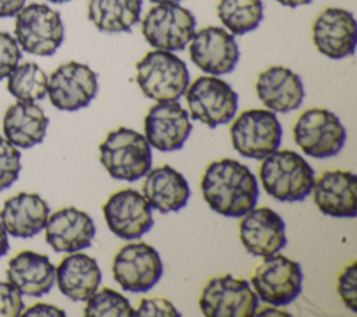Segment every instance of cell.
Instances as JSON below:
<instances>
[{
	"instance_id": "obj_1",
	"label": "cell",
	"mask_w": 357,
	"mask_h": 317,
	"mask_svg": "<svg viewBox=\"0 0 357 317\" xmlns=\"http://www.w3.org/2000/svg\"><path fill=\"white\" fill-rule=\"evenodd\" d=\"M202 196L218 214L240 218L257 205L258 182L241 162L223 158L208 165L201 180Z\"/></svg>"
},
{
	"instance_id": "obj_2",
	"label": "cell",
	"mask_w": 357,
	"mask_h": 317,
	"mask_svg": "<svg viewBox=\"0 0 357 317\" xmlns=\"http://www.w3.org/2000/svg\"><path fill=\"white\" fill-rule=\"evenodd\" d=\"M259 179L271 197L289 202L307 198L315 182L311 165L289 149H275L266 155L259 168Z\"/></svg>"
},
{
	"instance_id": "obj_3",
	"label": "cell",
	"mask_w": 357,
	"mask_h": 317,
	"mask_svg": "<svg viewBox=\"0 0 357 317\" xmlns=\"http://www.w3.org/2000/svg\"><path fill=\"white\" fill-rule=\"evenodd\" d=\"M99 152L107 173L119 180H138L152 166V151L145 135L127 127L110 131L100 142Z\"/></svg>"
},
{
	"instance_id": "obj_4",
	"label": "cell",
	"mask_w": 357,
	"mask_h": 317,
	"mask_svg": "<svg viewBox=\"0 0 357 317\" xmlns=\"http://www.w3.org/2000/svg\"><path fill=\"white\" fill-rule=\"evenodd\" d=\"M137 84L149 99L177 101L190 84V73L178 56L155 49L137 63Z\"/></svg>"
},
{
	"instance_id": "obj_5",
	"label": "cell",
	"mask_w": 357,
	"mask_h": 317,
	"mask_svg": "<svg viewBox=\"0 0 357 317\" xmlns=\"http://www.w3.org/2000/svg\"><path fill=\"white\" fill-rule=\"evenodd\" d=\"M17 43L26 53L52 56L64 40V25L59 11L32 3L15 14Z\"/></svg>"
},
{
	"instance_id": "obj_6",
	"label": "cell",
	"mask_w": 357,
	"mask_h": 317,
	"mask_svg": "<svg viewBox=\"0 0 357 317\" xmlns=\"http://www.w3.org/2000/svg\"><path fill=\"white\" fill-rule=\"evenodd\" d=\"M184 94L191 119L211 128L229 123L237 112V92L216 75L198 77Z\"/></svg>"
},
{
	"instance_id": "obj_7",
	"label": "cell",
	"mask_w": 357,
	"mask_h": 317,
	"mask_svg": "<svg viewBox=\"0 0 357 317\" xmlns=\"http://www.w3.org/2000/svg\"><path fill=\"white\" fill-rule=\"evenodd\" d=\"M294 142L312 158H329L339 154L346 142V128L328 109H307L293 126Z\"/></svg>"
},
{
	"instance_id": "obj_8",
	"label": "cell",
	"mask_w": 357,
	"mask_h": 317,
	"mask_svg": "<svg viewBox=\"0 0 357 317\" xmlns=\"http://www.w3.org/2000/svg\"><path fill=\"white\" fill-rule=\"evenodd\" d=\"M195 17L178 3H163L149 8L142 20V35L155 49L183 50L195 32Z\"/></svg>"
},
{
	"instance_id": "obj_9",
	"label": "cell",
	"mask_w": 357,
	"mask_h": 317,
	"mask_svg": "<svg viewBox=\"0 0 357 317\" xmlns=\"http://www.w3.org/2000/svg\"><path fill=\"white\" fill-rule=\"evenodd\" d=\"M233 148L245 158L264 159L279 148L282 126L269 109L244 110L231 124Z\"/></svg>"
},
{
	"instance_id": "obj_10",
	"label": "cell",
	"mask_w": 357,
	"mask_h": 317,
	"mask_svg": "<svg viewBox=\"0 0 357 317\" xmlns=\"http://www.w3.org/2000/svg\"><path fill=\"white\" fill-rule=\"evenodd\" d=\"M251 283L262 302L273 306H286L301 293L303 270L297 261L275 253L266 256L255 268Z\"/></svg>"
},
{
	"instance_id": "obj_11",
	"label": "cell",
	"mask_w": 357,
	"mask_h": 317,
	"mask_svg": "<svg viewBox=\"0 0 357 317\" xmlns=\"http://www.w3.org/2000/svg\"><path fill=\"white\" fill-rule=\"evenodd\" d=\"M199 307L206 317H251L258 309V296L248 281L226 274L204 286Z\"/></svg>"
},
{
	"instance_id": "obj_12",
	"label": "cell",
	"mask_w": 357,
	"mask_h": 317,
	"mask_svg": "<svg viewBox=\"0 0 357 317\" xmlns=\"http://www.w3.org/2000/svg\"><path fill=\"white\" fill-rule=\"evenodd\" d=\"M116 282L130 292H148L160 279L163 264L158 250L144 242L128 243L114 256L112 265Z\"/></svg>"
},
{
	"instance_id": "obj_13",
	"label": "cell",
	"mask_w": 357,
	"mask_h": 317,
	"mask_svg": "<svg viewBox=\"0 0 357 317\" xmlns=\"http://www.w3.org/2000/svg\"><path fill=\"white\" fill-rule=\"evenodd\" d=\"M98 75L86 64L68 61L47 78V95L56 109L74 112L86 108L98 94Z\"/></svg>"
},
{
	"instance_id": "obj_14",
	"label": "cell",
	"mask_w": 357,
	"mask_h": 317,
	"mask_svg": "<svg viewBox=\"0 0 357 317\" xmlns=\"http://www.w3.org/2000/svg\"><path fill=\"white\" fill-rule=\"evenodd\" d=\"M190 59L204 73L223 75L231 73L240 59L234 36L220 27H205L190 40Z\"/></svg>"
},
{
	"instance_id": "obj_15",
	"label": "cell",
	"mask_w": 357,
	"mask_h": 317,
	"mask_svg": "<svg viewBox=\"0 0 357 317\" xmlns=\"http://www.w3.org/2000/svg\"><path fill=\"white\" fill-rule=\"evenodd\" d=\"M107 228L119 237L134 240L153 226L152 208L141 193L134 189L116 191L103 204Z\"/></svg>"
},
{
	"instance_id": "obj_16",
	"label": "cell",
	"mask_w": 357,
	"mask_h": 317,
	"mask_svg": "<svg viewBox=\"0 0 357 317\" xmlns=\"http://www.w3.org/2000/svg\"><path fill=\"white\" fill-rule=\"evenodd\" d=\"M188 112L177 101H162L153 105L144 120L145 138L162 152L180 149L191 133Z\"/></svg>"
},
{
	"instance_id": "obj_17",
	"label": "cell",
	"mask_w": 357,
	"mask_h": 317,
	"mask_svg": "<svg viewBox=\"0 0 357 317\" xmlns=\"http://www.w3.org/2000/svg\"><path fill=\"white\" fill-rule=\"evenodd\" d=\"M312 42L317 50L329 59L351 56L357 43L354 15L339 7L325 8L312 24Z\"/></svg>"
},
{
	"instance_id": "obj_18",
	"label": "cell",
	"mask_w": 357,
	"mask_h": 317,
	"mask_svg": "<svg viewBox=\"0 0 357 317\" xmlns=\"http://www.w3.org/2000/svg\"><path fill=\"white\" fill-rule=\"evenodd\" d=\"M240 240L252 256H272L287 243L284 222L271 208H251L240 221Z\"/></svg>"
},
{
	"instance_id": "obj_19",
	"label": "cell",
	"mask_w": 357,
	"mask_h": 317,
	"mask_svg": "<svg viewBox=\"0 0 357 317\" xmlns=\"http://www.w3.org/2000/svg\"><path fill=\"white\" fill-rule=\"evenodd\" d=\"M314 202L318 209L333 218L357 215V177L350 170H326L312 186Z\"/></svg>"
},
{
	"instance_id": "obj_20",
	"label": "cell",
	"mask_w": 357,
	"mask_h": 317,
	"mask_svg": "<svg viewBox=\"0 0 357 317\" xmlns=\"http://www.w3.org/2000/svg\"><path fill=\"white\" fill-rule=\"evenodd\" d=\"M45 229L46 242L56 253H75L89 247L96 232L92 218L74 207L53 212Z\"/></svg>"
},
{
	"instance_id": "obj_21",
	"label": "cell",
	"mask_w": 357,
	"mask_h": 317,
	"mask_svg": "<svg viewBox=\"0 0 357 317\" xmlns=\"http://www.w3.org/2000/svg\"><path fill=\"white\" fill-rule=\"evenodd\" d=\"M257 95L272 112L287 113L301 106L304 85L294 71L282 66H272L264 70L257 80Z\"/></svg>"
},
{
	"instance_id": "obj_22",
	"label": "cell",
	"mask_w": 357,
	"mask_h": 317,
	"mask_svg": "<svg viewBox=\"0 0 357 317\" xmlns=\"http://www.w3.org/2000/svg\"><path fill=\"white\" fill-rule=\"evenodd\" d=\"M187 179L174 168L162 165L149 169L142 183V196L152 209L162 214L184 208L190 198Z\"/></svg>"
},
{
	"instance_id": "obj_23",
	"label": "cell",
	"mask_w": 357,
	"mask_h": 317,
	"mask_svg": "<svg viewBox=\"0 0 357 317\" xmlns=\"http://www.w3.org/2000/svg\"><path fill=\"white\" fill-rule=\"evenodd\" d=\"M49 205L36 193H18L4 201L0 221L7 233L15 237H32L45 229Z\"/></svg>"
},
{
	"instance_id": "obj_24",
	"label": "cell",
	"mask_w": 357,
	"mask_h": 317,
	"mask_svg": "<svg viewBox=\"0 0 357 317\" xmlns=\"http://www.w3.org/2000/svg\"><path fill=\"white\" fill-rule=\"evenodd\" d=\"M7 278L21 295L39 297L53 288L56 267L47 256L25 250L8 261Z\"/></svg>"
},
{
	"instance_id": "obj_25",
	"label": "cell",
	"mask_w": 357,
	"mask_h": 317,
	"mask_svg": "<svg viewBox=\"0 0 357 317\" xmlns=\"http://www.w3.org/2000/svg\"><path fill=\"white\" fill-rule=\"evenodd\" d=\"M60 292L71 300L85 302L95 293L102 281V272L95 258L84 253H70L56 268Z\"/></svg>"
},
{
	"instance_id": "obj_26",
	"label": "cell",
	"mask_w": 357,
	"mask_h": 317,
	"mask_svg": "<svg viewBox=\"0 0 357 317\" xmlns=\"http://www.w3.org/2000/svg\"><path fill=\"white\" fill-rule=\"evenodd\" d=\"M47 124L49 119L38 105L18 101L7 109L3 131L13 145L31 148L43 141Z\"/></svg>"
},
{
	"instance_id": "obj_27",
	"label": "cell",
	"mask_w": 357,
	"mask_h": 317,
	"mask_svg": "<svg viewBox=\"0 0 357 317\" xmlns=\"http://www.w3.org/2000/svg\"><path fill=\"white\" fill-rule=\"evenodd\" d=\"M141 10L142 0H89L88 18L102 32H130Z\"/></svg>"
},
{
	"instance_id": "obj_28",
	"label": "cell",
	"mask_w": 357,
	"mask_h": 317,
	"mask_svg": "<svg viewBox=\"0 0 357 317\" xmlns=\"http://www.w3.org/2000/svg\"><path fill=\"white\" fill-rule=\"evenodd\" d=\"M216 11L231 35H244L257 29L264 18L261 0H220Z\"/></svg>"
},
{
	"instance_id": "obj_29",
	"label": "cell",
	"mask_w": 357,
	"mask_h": 317,
	"mask_svg": "<svg viewBox=\"0 0 357 317\" xmlns=\"http://www.w3.org/2000/svg\"><path fill=\"white\" fill-rule=\"evenodd\" d=\"M7 78L8 92L21 102H35L47 94V75L36 63L17 64Z\"/></svg>"
},
{
	"instance_id": "obj_30",
	"label": "cell",
	"mask_w": 357,
	"mask_h": 317,
	"mask_svg": "<svg viewBox=\"0 0 357 317\" xmlns=\"http://www.w3.org/2000/svg\"><path fill=\"white\" fill-rule=\"evenodd\" d=\"M85 302L86 317H132L134 314L128 299L110 288L96 290Z\"/></svg>"
},
{
	"instance_id": "obj_31",
	"label": "cell",
	"mask_w": 357,
	"mask_h": 317,
	"mask_svg": "<svg viewBox=\"0 0 357 317\" xmlns=\"http://www.w3.org/2000/svg\"><path fill=\"white\" fill-rule=\"evenodd\" d=\"M21 170V154L7 138L0 137V191L13 186Z\"/></svg>"
},
{
	"instance_id": "obj_32",
	"label": "cell",
	"mask_w": 357,
	"mask_h": 317,
	"mask_svg": "<svg viewBox=\"0 0 357 317\" xmlns=\"http://www.w3.org/2000/svg\"><path fill=\"white\" fill-rule=\"evenodd\" d=\"M337 293L353 313L357 311V263L349 264L337 277Z\"/></svg>"
},
{
	"instance_id": "obj_33",
	"label": "cell",
	"mask_w": 357,
	"mask_h": 317,
	"mask_svg": "<svg viewBox=\"0 0 357 317\" xmlns=\"http://www.w3.org/2000/svg\"><path fill=\"white\" fill-rule=\"evenodd\" d=\"M21 59L17 40L7 32H0V80L6 78Z\"/></svg>"
},
{
	"instance_id": "obj_34",
	"label": "cell",
	"mask_w": 357,
	"mask_h": 317,
	"mask_svg": "<svg viewBox=\"0 0 357 317\" xmlns=\"http://www.w3.org/2000/svg\"><path fill=\"white\" fill-rule=\"evenodd\" d=\"M24 310L21 292L10 282L0 281V317H17Z\"/></svg>"
},
{
	"instance_id": "obj_35",
	"label": "cell",
	"mask_w": 357,
	"mask_h": 317,
	"mask_svg": "<svg viewBox=\"0 0 357 317\" xmlns=\"http://www.w3.org/2000/svg\"><path fill=\"white\" fill-rule=\"evenodd\" d=\"M132 316L135 317H155V316L178 317L180 313L169 300L162 297H149V299H142L139 302Z\"/></svg>"
},
{
	"instance_id": "obj_36",
	"label": "cell",
	"mask_w": 357,
	"mask_h": 317,
	"mask_svg": "<svg viewBox=\"0 0 357 317\" xmlns=\"http://www.w3.org/2000/svg\"><path fill=\"white\" fill-rule=\"evenodd\" d=\"M21 314L22 316H59V317L66 316V313L61 309L52 304H46V303H36L29 309H26L25 311H22Z\"/></svg>"
},
{
	"instance_id": "obj_37",
	"label": "cell",
	"mask_w": 357,
	"mask_h": 317,
	"mask_svg": "<svg viewBox=\"0 0 357 317\" xmlns=\"http://www.w3.org/2000/svg\"><path fill=\"white\" fill-rule=\"evenodd\" d=\"M25 4V0H0V17H14Z\"/></svg>"
},
{
	"instance_id": "obj_38",
	"label": "cell",
	"mask_w": 357,
	"mask_h": 317,
	"mask_svg": "<svg viewBox=\"0 0 357 317\" xmlns=\"http://www.w3.org/2000/svg\"><path fill=\"white\" fill-rule=\"evenodd\" d=\"M10 249V244H8V237H7V232L6 229L3 228L1 222H0V257H3L4 254H7Z\"/></svg>"
},
{
	"instance_id": "obj_39",
	"label": "cell",
	"mask_w": 357,
	"mask_h": 317,
	"mask_svg": "<svg viewBox=\"0 0 357 317\" xmlns=\"http://www.w3.org/2000/svg\"><path fill=\"white\" fill-rule=\"evenodd\" d=\"M278 3H280L284 7H290V8H296L298 6H304V4H310L312 0H276Z\"/></svg>"
},
{
	"instance_id": "obj_40",
	"label": "cell",
	"mask_w": 357,
	"mask_h": 317,
	"mask_svg": "<svg viewBox=\"0 0 357 317\" xmlns=\"http://www.w3.org/2000/svg\"><path fill=\"white\" fill-rule=\"evenodd\" d=\"M254 316H289V313H284V311H279L273 307H266V309H262L261 311H255Z\"/></svg>"
},
{
	"instance_id": "obj_41",
	"label": "cell",
	"mask_w": 357,
	"mask_h": 317,
	"mask_svg": "<svg viewBox=\"0 0 357 317\" xmlns=\"http://www.w3.org/2000/svg\"><path fill=\"white\" fill-rule=\"evenodd\" d=\"M152 3H156V4H163V3H178L180 0H149Z\"/></svg>"
},
{
	"instance_id": "obj_42",
	"label": "cell",
	"mask_w": 357,
	"mask_h": 317,
	"mask_svg": "<svg viewBox=\"0 0 357 317\" xmlns=\"http://www.w3.org/2000/svg\"><path fill=\"white\" fill-rule=\"evenodd\" d=\"M49 1H50V3H57V4H59V3H66V1H70V0H49Z\"/></svg>"
}]
</instances>
